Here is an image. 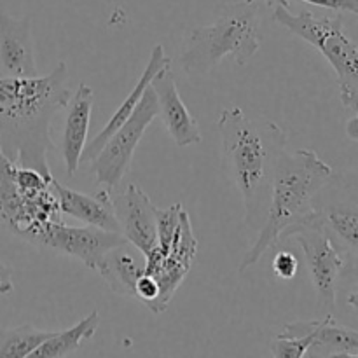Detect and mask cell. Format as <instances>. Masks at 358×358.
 <instances>
[{
  "instance_id": "9a60e30c",
  "label": "cell",
  "mask_w": 358,
  "mask_h": 358,
  "mask_svg": "<svg viewBox=\"0 0 358 358\" xmlns=\"http://www.w3.org/2000/svg\"><path fill=\"white\" fill-rule=\"evenodd\" d=\"M51 187L55 191L56 199H58L59 212L63 215H69L72 219L80 220V222L87 224V226L121 233L117 217H115L114 212V205H112V191L103 189L98 194L90 196L76 191V189L65 187L56 178L51 180Z\"/></svg>"
},
{
  "instance_id": "9c48e42d",
  "label": "cell",
  "mask_w": 358,
  "mask_h": 358,
  "mask_svg": "<svg viewBox=\"0 0 358 358\" xmlns=\"http://www.w3.org/2000/svg\"><path fill=\"white\" fill-rule=\"evenodd\" d=\"M27 241L77 259L93 271H96L108 252L128 243L121 233L105 231L94 226H66L62 220H51L41 226L27 238Z\"/></svg>"
},
{
  "instance_id": "603a6c76",
  "label": "cell",
  "mask_w": 358,
  "mask_h": 358,
  "mask_svg": "<svg viewBox=\"0 0 358 358\" xmlns=\"http://www.w3.org/2000/svg\"><path fill=\"white\" fill-rule=\"evenodd\" d=\"M297 269H299V261L292 252L280 250L273 259V271L278 278L292 280L297 275Z\"/></svg>"
},
{
  "instance_id": "cb8c5ba5",
  "label": "cell",
  "mask_w": 358,
  "mask_h": 358,
  "mask_svg": "<svg viewBox=\"0 0 358 358\" xmlns=\"http://www.w3.org/2000/svg\"><path fill=\"white\" fill-rule=\"evenodd\" d=\"M301 2H306L310 6L317 7H325V9L332 10H350L353 14L358 9V0H301Z\"/></svg>"
},
{
  "instance_id": "3957f363",
  "label": "cell",
  "mask_w": 358,
  "mask_h": 358,
  "mask_svg": "<svg viewBox=\"0 0 358 358\" xmlns=\"http://www.w3.org/2000/svg\"><path fill=\"white\" fill-rule=\"evenodd\" d=\"M332 175V168L313 150H285L282 154L273 175L266 220L259 229L257 240L241 259L238 271H247L269 248L282 240H289L296 227L317 217L315 199Z\"/></svg>"
},
{
  "instance_id": "5bb4252c",
  "label": "cell",
  "mask_w": 358,
  "mask_h": 358,
  "mask_svg": "<svg viewBox=\"0 0 358 358\" xmlns=\"http://www.w3.org/2000/svg\"><path fill=\"white\" fill-rule=\"evenodd\" d=\"M94 105V91L87 84H80L66 101L65 128L62 138V156L69 177H73L83 163V152L90 133L91 114Z\"/></svg>"
},
{
  "instance_id": "ac0fdd59",
  "label": "cell",
  "mask_w": 358,
  "mask_h": 358,
  "mask_svg": "<svg viewBox=\"0 0 358 358\" xmlns=\"http://www.w3.org/2000/svg\"><path fill=\"white\" fill-rule=\"evenodd\" d=\"M306 357H358V331L336 324L334 315L315 320Z\"/></svg>"
},
{
  "instance_id": "6da1fadb",
  "label": "cell",
  "mask_w": 358,
  "mask_h": 358,
  "mask_svg": "<svg viewBox=\"0 0 358 358\" xmlns=\"http://www.w3.org/2000/svg\"><path fill=\"white\" fill-rule=\"evenodd\" d=\"M70 98L69 69L59 62L48 76L0 77V150L17 166L52 178L51 121Z\"/></svg>"
},
{
  "instance_id": "8fae6325",
  "label": "cell",
  "mask_w": 358,
  "mask_h": 358,
  "mask_svg": "<svg viewBox=\"0 0 358 358\" xmlns=\"http://www.w3.org/2000/svg\"><path fill=\"white\" fill-rule=\"evenodd\" d=\"M119 229L129 245L145 257L157 245L156 206L140 185L129 184L112 199Z\"/></svg>"
},
{
  "instance_id": "f546056e",
  "label": "cell",
  "mask_w": 358,
  "mask_h": 358,
  "mask_svg": "<svg viewBox=\"0 0 358 358\" xmlns=\"http://www.w3.org/2000/svg\"><path fill=\"white\" fill-rule=\"evenodd\" d=\"M355 14H357V16H358V9H357V10H355Z\"/></svg>"
},
{
  "instance_id": "4fadbf2b",
  "label": "cell",
  "mask_w": 358,
  "mask_h": 358,
  "mask_svg": "<svg viewBox=\"0 0 358 358\" xmlns=\"http://www.w3.org/2000/svg\"><path fill=\"white\" fill-rule=\"evenodd\" d=\"M34 38L30 17L9 16L0 9V77H34Z\"/></svg>"
},
{
  "instance_id": "7a4b0ae2",
  "label": "cell",
  "mask_w": 358,
  "mask_h": 358,
  "mask_svg": "<svg viewBox=\"0 0 358 358\" xmlns=\"http://www.w3.org/2000/svg\"><path fill=\"white\" fill-rule=\"evenodd\" d=\"M217 128L226 166L243 198L247 226L259 231L268 213L273 175L289 140L278 124L248 117L234 105L224 108Z\"/></svg>"
},
{
  "instance_id": "7402d4cb",
  "label": "cell",
  "mask_w": 358,
  "mask_h": 358,
  "mask_svg": "<svg viewBox=\"0 0 358 358\" xmlns=\"http://www.w3.org/2000/svg\"><path fill=\"white\" fill-rule=\"evenodd\" d=\"M315 320L310 322V332L297 338H285V336H276L271 341V353L280 358H301L306 357L308 348L313 341Z\"/></svg>"
},
{
  "instance_id": "d6986e66",
  "label": "cell",
  "mask_w": 358,
  "mask_h": 358,
  "mask_svg": "<svg viewBox=\"0 0 358 358\" xmlns=\"http://www.w3.org/2000/svg\"><path fill=\"white\" fill-rule=\"evenodd\" d=\"M128 243L121 245V247L114 248L108 252L100 262L96 271L100 273L101 278L107 282L112 292L119 294L124 297L136 296V282L140 276L145 271V262L140 264L128 250H126Z\"/></svg>"
},
{
  "instance_id": "52a82bcc",
  "label": "cell",
  "mask_w": 358,
  "mask_h": 358,
  "mask_svg": "<svg viewBox=\"0 0 358 358\" xmlns=\"http://www.w3.org/2000/svg\"><path fill=\"white\" fill-rule=\"evenodd\" d=\"M289 238H294L303 248L322 317L334 315L338 280L345 266L346 254L338 247L318 213L310 222L296 227Z\"/></svg>"
},
{
  "instance_id": "7c38bea8",
  "label": "cell",
  "mask_w": 358,
  "mask_h": 358,
  "mask_svg": "<svg viewBox=\"0 0 358 358\" xmlns=\"http://www.w3.org/2000/svg\"><path fill=\"white\" fill-rule=\"evenodd\" d=\"M150 86L157 98V108H159L157 115H161L164 128L173 142L178 147H189L201 142V129L194 115L185 107L170 66L157 72Z\"/></svg>"
},
{
  "instance_id": "8992f818",
  "label": "cell",
  "mask_w": 358,
  "mask_h": 358,
  "mask_svg": "<svg viewBox=\"0 0 358 358\" xmlns=\"http://www.w3.org/2000/svg\"><path fill=\"white\" fill-rule=\"evenodd\" d=\"M58 199L49 185L37 192L21 191L14 182V163L0 150V227L27 240L51 220H62Z\"/></svg>"
},
{
  "instance_id": "83f0119b",
  "label": "cell",
  "mask_w": 358,
  "mask_h": 358,
  "mask_svg": "<svg viewBox=\"0 0 358 358\" xmlns=\"http://www.w3.org/2000/svg\"><path fill=\"white\" fill-rule=\"evenodd\" d=\"M247 2H254V0H247ZM268 3V7L271 9H276V7H289V2L287 0H264Z\"/></svg>"
},
{
  "instance_id": "f1b7e54d",
  "label": "cell",
  "mask_w": 358,
  "mask_h": 358,
  "mask_svg": "<svg viewBox=\"0 0 358 358\" xmlns=\"http://www.w3.org/2000/svg\"><path fill=\"white\" fill-rule=\"evenodd\" d=\"M348 304L358 313V290H357V292L350 294V296H348Z\"/></svg>"
},
{
  "instance_id": "30bf717a",
  "label": "cell",
  "mask_w": 358,
  "mask_h": 358,
  "mask_svg": "<svg viewBox=\"0 0 358 358\" xmlns=\"http://www.w3.org/2000/svg\"><path fill=\"white\" fill-rule=\"evenodd\" d=\"M198 252V240L192 233V224L189 213L182 212L180 226L177 234L171 241L168 252H161L154 247L145 255V273L152 275L159 285V304L161 310L166 311L171 297L175 296L177 289L191 269L192 261Z\"/></svg>"
},
{
  "instance_id": "d4e9b609",
  "label": "cell",
  "mask_w": 358,
  "mask_h": 358,
  "mask_svg": "<svg viewBox=\"0 0 358 358\" xmlns=\"http://www.w3.org/2000/svg\"><path fill=\"white\" fill-rule=\"evenodd\" d=\"M339 278H343L345 282L350 283H357L358 285V255H345V266H343Z\"/></svg>"
},
{
  "instance_id": "484cf974",
  "label": "cell",
  "mask_w": 358,
  "mask_h": 358,
  "mask_svg": "<svg viewBox=\"0 0 358 358\" xmlns=\"http://www.w3.org/2000/svg\"><path fill=\"white\" fill-rule=\"evenodd\" d=\"M14 290L13 283V269L0 262V296H7Z\"/></svg>"
},
{
  "instance_id": "ba28073f",
  "label": "cell",
  "mask_w": 358,
  "mask_h": 358,
  "mask_svg": "<svg viewBox=\"0 0 358 358\" xmlns=\"http://www.w3.org/2000/svg\"><path fill=\"white\" fill-rule=\"evenodd\" d=\"M157 114H159V108H157L156 93L152 86H149L128 121L112 133L110 138L91 161L93 163L91 171L96 184L103 185L108 191H114L121 184L143 133L152 124Z\"/></svg>"
},
{
  "instance_id": "5b68a950",
  "label": "cell",
  "mask_w": 358,
  "mask_h": 358,
  "mask_svg": "<svg viewBox=\"0 0 358 358\" xmlns=\"http://www.w3.org/2000/svg\"><path fill=\"white\" fill-rule=\"evenodd\" d=\"M273 20L313 45L334 69L339 98L346 108H358V45L345 31L341 14L317 16L311 10L292 14L289 7L273 9Z\"/></svg>"
},
{
  "instance_id": "4316f807",
  "label": "cell",
  "mask_w": 358,
  "mask_h": 358,
  "mask_svg": "<svg viewBox=\"0 0 358 358\" xmlns=\"http://www.w3.org/2000/svg\"><path fill=\"white\" fill-rule=\"evenodd\" d=\"M355 112H357L355 117H352L348 122H346V133H348L350 138L357 140L358 142V108Z\"/></svg>"
},
{
  "instance_id": "44dd1931",
  "label": "cell",
  "mask_w": 358,
  "mask_h": 358,
  "mask_svg": "<svg viewBox=\"0 0 358 358\" xmlns=\"http://www.w3.org/2000/svg\"><path fill=\"white\" fill-rule=\"evenodd\" d=\"M56 331H41L34 325L0 329V358H24L51 338Z\"/></svg>"
},
{
  "instance_id": "e0dca14e",
  "label": "cell",
  "mask_w": 358,
  "mask_h": 358,
  "mask_svg": "<svg viewBox=\"0 0 358 358\" xmlns=\"http://www.w3.org/2000/svg\"><path fill=\"white\" fill-rule=\"evenodd\" d=\"M315 210L338 247L345 254L358 255V203L320 191Z\"/></svg>"
},
{
  "instance_id": "ffe728a7",
  "label": "cell",
  "mask_w": 358,
  "mask_h": 358,
  "mask_svg": "<svg viewBox=\"0 0 358 358\" xmlns=\"http://www.w3.org/2000/svg\"><path fill=\"white\" fill-rule=\"evenodd\" d=\"M98 325H100V313L94 310L91 311L86 318L77 322L76 325H72V327L66 329V331H56L51 338L45 339V341L31 353V357L62 358L73 355L84 341H87V339H91L96 334Z\"/></svg>"
},
{
  "instance_id": "2e32d148",
  "label": "cell",
  "mask_w": 358,
  "mask_h": 358,
  "mask_svg": "<svg viewBox=\"0 0 358 358\" xmlns=\"http://www.w3.org/2000/svg\"><path fill=\"white\" fill-rule=\"evenodd\" d=\"M170 63H171L170 58L164 55L163 45L157 44L156 48L152 49V52H150L149 62H147V65H145V69H143L140 79L136 80L135 87L129 91V94L126 96V100L122 101V103L117 107V110L112 114V117L108 119L107 124L103 126V129H101V131L98 133V135L94 136L90 143H86V147H84V152H83V163L84 161L94 159V156L100 152L101 147H103L105 142L110 138L112 133H114L115 129L121 128V126L128 121L129 115L135 112L136 105L140 103L143 93H145V90L150 86V83H152L154 76H156L157 72H161L163 69H166V66H170Z\"/></svg>"
},
{
  "instance_id": "277c9868",
  "label": "cell",
  "mask_w": 358,
  "mask_h": 358,
  "mask_svg": "<svg viewBox=\"0 0 358 358\" xmlns=\"http://www.w3.org/2000/svg\"><path fill=\"white\" fill-rule=\"evenodd\" d=\"M259 27L261 13L254 2L229 3L212 24L192 28L182 49V69L189 76H206L226 56L245 65L261 48Z\"/></svg>"
}]
</instances>
